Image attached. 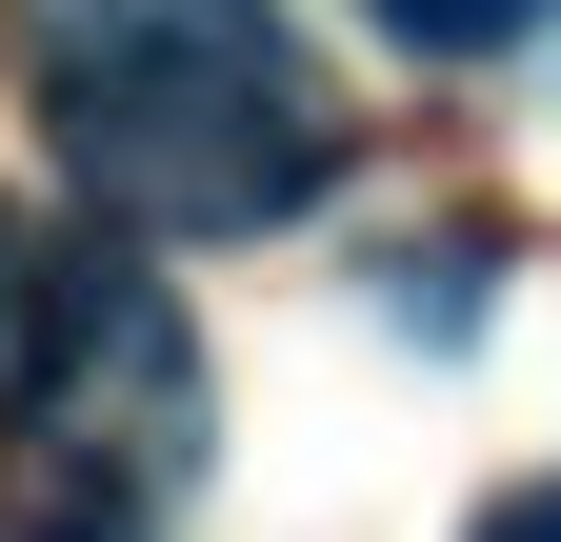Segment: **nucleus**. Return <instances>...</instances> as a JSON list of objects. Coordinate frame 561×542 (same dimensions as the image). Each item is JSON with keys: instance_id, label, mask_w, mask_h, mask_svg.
Listing matches in <instances>:
<instances>
[{"instance_id": "nucleus-1", "label": "nucleus", "mask_w": 561, "mask_h": 542, "mask_svg": "<svg viewBox=\"0 0 561 542\" xmlns=\"http://www.w3.org/2000/svg\"><path fill=\"white\" fill-rule=\"evenodd\" d=\"M21 60H41L60 161L140 241H241L280 201H321V161H341L280 0H21Z\"/></svg>"}, {"instance_id": "nucleus-2", "label": "nucleus", "mask_w": 561, "mask_h": 542, "mask_svg": "<svg viewBox=\"0 0 561 542\" xmlns=\"http://www.w3.org/2000/svg\"><path fill=\"white\" fill-rule=\"evenodd\" d=\"M541 0H381V41H421V60H481V41H522Z\"/></svg>"}, {"instance_id": "nucleus-3", "label": "nucleus", "mask_w": 561, "mask_h": 542, "mask_svg": "<svg viewBox=\"0 0 561 542\" xmlns=\"http://www.w3.org/2000/svg\"><path fill=\"white\" fill-rule=\"evenodd\" d=\"M41 342V282H21V222H0V362Z\"/></svg>"}, {"instance_id": "nucleus-4", "label": "nucleus", "mask_w": 561, "mask_h": 542, "mask_svg": "<svg viewBox=\"0 0 561 542\" xmlns=\"http://www.w3.org/2000/svg\"><path fill=\"white\" fill-rule=\"evenodd\" d=\"M481 542H561V483H522V503H481Z\"/></svg>"}, {"instance_id": "nucleus-5", "label": "nucleus", "mask_w": 561, "mask_h": 542, "mask_svg": "<svg viewBox=\"0 0 561 542\" xmlns=\"http://www.w3.org/2000/svg\"><path fill=\"white\" fill-rule=\"evenodd\" d=\"M21 542H140V522H21Z\"/></svg>"}]
</instances>
